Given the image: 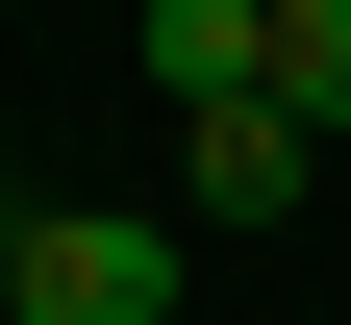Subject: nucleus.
Returning <instances> with one entry per match:
<instances>
[{"instance_id":"nucleus-1","label":"nucleus","mask_w":351,"mask_h":325,"mask_svg":"<svg viewBox=\"0 0 351 325\" xmlns=\"http://www.w3.org/2000/svg\"><path fill=\"white\" fill-rule=\"evenodd\" d=\"M0 325H176V225H125V200H51Z\"/></svg>"},{"instance_id":"nucleus-2","label":"nucleus","mask_w":351,"mask_h":325,"mask_svg":"<svg viewBox=\"0 0 351 325\" xmlns=\"http://www.w3.org/2000/svg\"><path fill=\"white\" fill-rule=\"evenodd\" d=\"M125 75H151L176 125H226V101H276V0H151V25H125Z\"/></svg>"},{"instance_id":"nucleus-3","label":"nucleus","mask_w":351,"mask_h":325,"mask_svg":"<svg viewBox=\"0 0 351 325\" xmlns=\"http://www.w3.org/2000/svg\"><path fill=\"white\" fill-rule=\"evenodd\" d=\"M301 175H326V125H301V101H226V125H176V200H201V225H301Z\"/></svg>"},{"instance_id":"nucleus-4","label":"nucleus","mask_w":351,"mask_h":325,"mask_svg":"<svg viewBox=\"0 0 351 325\" xmlns=\"http://www.w3.org/2000/svg\"><path fill=\"white\" fill-rule=\"evenodd\" d=\"M276 101H301V125L351 151V0H276Z\"/></svg>"},{"instance_id":"nucleus-5","label":"nucleus","mask_w":351,"mask_h":325,"mask_svg":"<svg viewBox=\"0 0 351 325\" xmlns=\"http://www.w3.org/2000/svg\"><path fill=\"white\" fill-rule=\"evenodd\" d=\"M25 225H51V200H25V175H0V300H25Z\"/></svg>"}]
</instances>
